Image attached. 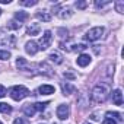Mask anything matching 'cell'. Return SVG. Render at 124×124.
Listing matches in <instances>:
<instances>
[{
  "label": "cell",
  "mask_w": 124,
  "mask_h": 124,
  "mask_svg": "<svg viewBox=\"0 0 124 124\" xmlns=\"http://www.w3.org/2000/svg\"><path fill=\"white\" fill-rule=\"evenodd\" d=\"M57 15H58L61 19H67V18H70V16L73 15V12H72L70 8H66V9H61V12H58Z\"/></svg>",
  "instance_id": "cell-17"
},
{
  "label": "cell",
  "mask_w": 124,
  "mask_h": 124,
  "mask_svg": "<svg viewBox=\"0 0 124 124\" xmlns=\"http://www.w3.org/2000/svg\"><path fill=\"white\" fill-rule=\"evenodd\" d=\"M0 15H2V9H0Z\"/></svg>",
  "instance_id": "cell-34"
},
{
  "label": "cell",
  "mask_w": 124,
  "mask_h": 124,
  "mask_svg": "<svg viewBox=\"0 0 124 124\" xmlns=\"http://www.w3.org/2000/svg\"><path fill=\"white\" fill-rule=\"evenodd\" d=\"M37 3H38L37 0H31V2H29V0H26V2H21L22 6H35Z\"/></svg>",
  "instance_id": "cell-27"
},
{
  "label": "cell",
  "mask_w": 124,
  "mask_h": 124,
  "mask_svg": "<svg viewBox=\"0 0 124 124\" xmlns=\"http://www.w3.org/2000/svg\"><path fill=\"white\" fill-rule=\"evenodd\" d=\"M10 58V53L6 50H0V60H9Z\"/></svg>",
  "instance_id": "cell-24"
},
{
  "label": "cell",
  "mask_w": 124,
  "mask_h": 124,
  "mask_svg": "<svg viewBox=\"0 0 124 124\" xmlns=\"http://www.w3.org/2000/svg\"><path fill=\"white\" fill-rule=\"evenodd\" d=\"M64 78H67V79H75V76H73L72 73H64Z\"/></svg>",
  "instance_id": "cell-33"
},
{
  "label": "cell",
  "mask_w": 124,
  "mask_h": 124,
  "mask_svg": "<svg viewBox=\"0 0 124 124\" xmlns=\"http://www.w3.org/2000/svg\"><path fill=\"white\" fill-rule=\"evenodd\" d=\"M0 124H3V123H2V121H0Z\"/></svg>",
  "instance_id": "cell-36"
},
{
  "label": "cell",
  "mask_w": 124,
  "mask_h": 124,
  "mask_svg": "<svg viewBox=\"0 0 124 124\" xmlns=\"http://www.w3.org/2000/svg\"><path fill=\"white\" fill-rule=\"evenodd\" d=\"M38 67H39V73H45V75H48V76H51V75H53L51 67H50L47 63H39V64H38Z\"/></svg>",
  "instance_id": "cell-16"
},
{
  "label": "cell",
  "mask_w": 124,
  "mask_h": 124,
  "mask_svg": "<svg viewBox=\"0 0 124 124\" xmlns=\"http://www.w3.org/2000/svg\"><path fill=\"white\" fill-rule=\"evenodd\" d=\"M47 105H48V102H35L34 104V108H35V111H41L42 112Z\"/></svg>",
  "instance_id": "cell-22"
},
{
  "label": "cell",
  "mask_w": 124,
  "mask_h": 124,
  "mask_svg": "<svg viewBox=\"0 0 124 124\" xmlns=\"http://www.w3.org/2000/svg\"><path fill=\"white\" fill-rule=\"evenodd\" d=\"M13 124H29V121H28L26 118H21V117H19V118H16V120L13 121Z\"/></svg>",
  "instance_id": "cell-28"
},
{
  "label": "cell",
  "mask_w": 124,
  "mask_h": 124,
  "mask_svg": "<svg viewBox=\"0 0 124 124\" xmlns=\"http://www.w3.org/2000/svg\"><path fill=\"white\" fill-rule=\"evenodd\" d=\"M15 18L19 21V23L21 22H25L26 19H28V13H25V12H22V10H19V12H16L15 13Z\"/></svg>",
  "instance_id": "cell-20"
},
{
  "label": "cell",
  "mask_w": 124,
  "mask_h": 124,
  "mask_svg": "<svg viewBox=\"0 0 124 124\" xmlns=\"http://www.w3.org/2000/svg\"><path fill=\"white\" fill-rule=\"evenodd\" d=\"M51 41H53V35H51V31H45L44 35L39 38V42H38V48L39 50H47L50 45H51Z\"/></svg>",
  "instance_id": "cell-5"
},
{
  "label": "cell",
  "mask_w": 124,
  "mask_h": 124,
  "mask_svg": "<svg viewBox=\"0 0 124 124\" xmlns=\"http://www.w3.org/2000/svg\"><path fill=\"white\" fill-rule=\"evenodd\" d=\"M23 114L26 115V117H34V114H35V108H34V104H26L25 107H23Z\"/></svg>",
  "instance_id": "cell-14"
},
{
  "label": "cell",
  "mask_w": 124,
  "mask_h": 124,
  "mask_svg": "<svg viewBox=\"0 0 124 124\" xmlns=\"http://www.w3.org/2000/svg\"><path fill=\"white\" fill-rule=\"evenodd\" d=\"M48 58H50L51 61H54L55 64H61V63H63V58H61V55H60L58 53H51Z\"/></svg>",
  "instance_id": "cell-18"
},
{
  "label": "cell",
  "mask_w": 124,
  "mask_h": 124,
  "mask_svg": "<svg viewBox=\"0 0 124 124\" xmlns=\"http://www.w3.org/2000/svg\"><path fill=\"white\" fill-rule=\"evenodd\" d=\"M9 95H10V98L15 99V101H22L23 98H26V96L29 95V89L25 88V86H21V85H19V86H13V88H10Z\"/></svg>",
  "instance_id": "cell-2"
},
{
  "label": "cell",
  "mask_w": 124,
  "mask_h": 124,
  "mask_svg": "<svg viewBox=\"0 0 124 124\" xmlns=\"http://www.w3.org/2000/svg\"><path fill=\"white\" fill-rule=\"evenodd\" d=\"M69 114H70L69 105H66V104L58 105V108H57V117H58L60 120H66V118L69 117Z\"/></svg>",
  "instance_id": "cell-6"
},
{
  "label": "cell",
  "mask_w": 124,
  "mask_h": 124,
  "mask_svg": "<svg viewBox=\"0 0 124 124\" xmlns=\"http://www.w3.org/2000/svg\"><path fill=\"white\" fill-rule=\"evenodd\" d=\"M16 66H18V69L19 70H22V72H25V70H32V66L28 63V61L23 58V57H18L16 58Z\"/></svg>",
  "instance_id": "cell-7"
},
{
  "label": "cell",
  "mask_w": 124,
  "mask_h": 124,
  "mask_svg": "<svg viewBox=\"0 0 124 124\" xmlns=\"http://www.w3.org/2000/svg\"><path fill=\"white\" fill-rule=\"evenodd\" d=\"M83 124H89V123H83Z\"/></svg>",
  "instance_id": "cell-35"
},
{
  "label": "cell",
  "mask_w": 124,
  "mask_h": 124,
  "mask_svg": "<svg viewBox=\"0 0 124 124\" xmlns=\"http://www.w3.org/2000/svg\"><path fill=\"white\" fill-rule=\"evenodd\" d=\"M6 93H8V92H6V88L0 85V98H3V96H5Z\"/></svg>",
  "instance_id": "cell-32"
},
{
  "label": "cell",
  "mask_w": 124,
  "mask_h": 124,
  "mask_svg": "<svg viewBox=\"0 0 124 124\" xmlns=\"http://www.w3.org/2000/svg\"><path fill=\"white\" fill-rule=\"evenodd\" d=\"M88 48V45L86 44H75L73 45V48L70 50V51H85Z\"/></svg>",
  "instance_id": "cell-23"
},
{
  "label": "cell",
  "mask_w": 124,
  "mask_h": 124,
  "mask_svg": "<svg viewBox=\"0 0 124 124\" xmlns=\"http://www.w3.org/2000/svg\"><path fill=\"white\" fill-rule=\"evenodd\" d=\"M86 6H88L86 2H76V8H79V9H85Z\"/></svg>",
  "instance_id": "cell-29"
},
{
  "label": "cell",
  "mask_w": 124,
  "mask_h": 124,
  "mask_svg": "<svg viewBox=\"0 0 124 124\" xmlns=\"http://www.w3.org/2000/svg\"><path fill=\"white\" fill-rule=\"evenodd\" d=\"M112 102L115 105H123V93L120 89H115L112 92Z\"/></svg>",
  "instance_id": "cell-10"
},
{
  "label": "cell",
  "mask_w": 124,
  "mask_h": 124,
  "mask_svg": "<svg viewBox=\"0 0 124 124\" xmlns=\"http://www.w3.org/2000/svg\"><path fill=\"white\" fill-rule=\"evenodd\" d=\"M39 93L41 95H51V93H54L55 92V89H54V86H51V85H42V86H39Z\"/></svg>",
  "instance_id": "cell-11"
},
{
  "label": "cell",
  "mask_w": 124,
  "mask_h": 124,
  "mask_svg": "<svg viewBox=\"0 0 124 124\" xmlns=\"http://www.w3.org/2000/svg\"><path fill=\"white\" fill-rule=\"evenodd\" d=\"M102 34H104V28L102 26H95V28H92V29H89L86 32L85 38L88 41H96V39H99L102 37Z\"/></svg>",
  "instance_id": "cell-4"
},
{
  "label": "cell",
  "mask_w": 124,
  "mask_h": 124,
  "mask_svg": "<svg viewBox=\"0 0 124 124\" xmlns=\"http://www.w3.org/2000/svg\"><path fill=\"white\" fill-rule=\"evenodd\" d=\"M0 45L15 48L16 47V38H15V35H9V34H5V32L0 31Z\"/></svg>",
  "instance_id": "cell-3"
},
{
  "label": "cell",
  "mask_w": 124,
  "mask_h": 124,
  "mask_svg": "<svg viewBox=\"0 0 124 124\" xmlns=\"http://www.w3.org/2000/svg\"><path fill=\"white\" fill-rule=\"evenodd\" d=\"M8 28H10V29H19V28H21V23L16 22V21H10V22L8 23Z\"/></svg>",
  "instance_id": "cell-25"
},
{
  "label": "cell",
  "mask_w": 124,
  "mask_h": 124,
  "mask_svg": "<svg viewBox=\"0 0 124 124\" xmlns=\"http://www.w3.org/2000/svg\"><path fill=\"white\" fill-rule=\"evenodd\" d=\"M108 86L107 85H96L93 89H92V93H91V101L93 104H102L107 101L108 98Z\"/></svg>",
  "instance_id": "cell-1"
},
{
  "label": "cell",
  "mask_w": 124,
  "mask_h": 124,
  "mask_svg": "<svg viewBox=\"0 0 124 124\" xmlns=\"http://www.w3.org/2000/svg\"><path fill=\"white\" fill-rule=\"evenodd\" d=\"M0 112H3V114H10V112H12V107H10L9 104L0 102Z\"/></svg>",
  "instance_id": "cell-19"
},
{
  "label": "cell",
  "mask_w": 124,
  "mask_h": 124,
  "mask_svg": "<svg viewBox=\"0 0 124 124\" xmlns=\"http://www.w3.org/2000/svg\"><path fill=\"white\" fill-rule=\"evenodd\" d=\"M76 63H78L80 67H85V66H88V64L91 63V57H89L88 54H80V55L78 57V60H76Z\"/></svg>",
  "instance_id": "cell-9"
},
{
  "label": "cell",
  "mask_w": 124,
  "mask_h": 124,
  "mask_svg": "<svg viewBox=\"0 0 124 124\" xmlns=\"http://www.w3.org/2000/svg\"><path fill=\"white\" fill-rule=\"evenodd\" d=\"M61 89H63V93L64 95H70V93H73L75 92V86L73 85H70L69 82H63V83H61Z\"/></svg>",
  "instance_id": "cell-12"
},
{
  "label": "cell",
  "mask_w": 124,
  "mask_h": 124,
  "mask_svg": "<svg viewBox=\"0 0 124 124\" xmlns=\"http://www.w3.org/2000/svg\"><path fill=\"white\" fill-rule=\"evenodd\" d=\"M107 5H109V2H95L96 8H102V6H107Z\"/></svg>",
  "instance_id": "cell-31"
},
{
  "label": "cell",
  "mask_w": 124,
  "mask_h": 124,
  "mask_svg": "<svg viewBox=\"0 0 124 124\" xmlns=\"http://www.w3.org/2000/svg\"><path fill=\"white\" fill-rule=\"evenodd\" d=\"M39 25L38 23H31L29 26H28V29H26V32H28V35H38L39 34Z\"/></svg>",
  "instance_id": "cell-13"
},
{
  "label": "cell",
  "mask_w": 124,
  "mask_h": 124,
  "mask_svg": "<svg viewBox=\"0 0 124 124\" xmlns=\"http://www.w3.org/2000/svg\"><path fill=\"white\" fill-rule=\"evenodd\" d=\"M102 124H117V121L112 120V118H105V120L102 121Z\"/></svg>",
  "instance_id": "cell-30"
},
{
  "label": "cell",
  "mask_w": 124,
  "mask_h": 124,
  "mask_svg": "<svg viewBox=\"0 0 124 124\" xmlns=\"http://www.w3.org/2000/svg\"><path fill=\"white\" fill-rule=\"evenodd\" d=\"M105 115H107V118H112V120L115 118V120H118V121H123V117H121L120 112H111V111H108Z\"/></svg>",
  "instance_id": "cell-21"
},
{
  "label": "cell",
  "mask_w": 124,
  "mask_h": 124,
  "mask_svg": "<svg viewBox=\"0 0 124 124\" xmlns=\"http://www.w3.org/2000/svg\"><path fill=\"white\" fill-rule=\"evenodd\" d=\"M25 51H26L28 54H31V55H35V54L39 51V48H38V44H37V42H34V41H29V42H26V45H25Z\"/></svg>",
  "instance_id": "cell-8"
},
{
  "label": "cell",
  "mask_w": 124,
  "mask_h": 124,
  "mask_svg": "<svg viewBox=\"0 0 124 124\" xmlns=\"http://www.w3.org/2000/svg\"><path fill=\"white\" fill-rule=\"evenodd\" d=\"M115 9L118 13H123L124 12V2H117L115 3Z\"/></svg>",
  "instance_id": "cell-26"
},
{
  "label": "cell",
  "mask_w": 124,
  "mask_h": 124,
  "mask_svg": "<svg viewBox=\"0 0 124 124\" xmlns=\"http://www.w3.org/2000/svg\"><path fill=\"white\" fill-rule=\"evenodd\" d=\"M37 18L41 19L42 22H50V21H51V15L47 13L45 10H39V12H37Z\"/></svg>",
  "instance_id": "cell-15"
}]
</instances>
